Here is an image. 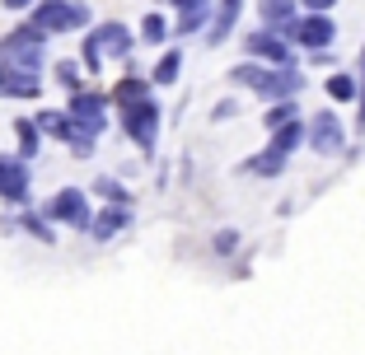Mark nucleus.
<instances>
[{"label":"nucleus","mask_w":365,"mask_h":355,"mask_svg":"<svg viewBox=\"0 0 365 355\" xmlns=\"http://www.w3.org/2000/svg\"><path fill=\"white\" fill-rule=\"evenodd\" d=\"M309 145L319 154H337L346 145V136H342V122L333 117V112H319V117L309 122Z\"/></svg>","instance_id":"nucleus-1"},{"label":"nucleus","mask_w":365,"mask_h":355,"mask_svg":"<svg viewBox=\"0 0 365 355\" xmlns=\"http://www.w3.org/2000/svg\"><path fill=\"white\" fill-rule=\"evenodd\" d=\"M333 19L328 14H309V19H295V28H290V38L295 43H304V47H314V52H323V47L333 43Z\"/></svg>","instance_id":"nucleus-2"},{"label":"nucleus","mask_w":365,"mask_h":355,"mask_svg":"<svg viewBox=\"0 0 365 355\" xmlns=\"http://www.w3.org/2000/svg\"><path fill=\"white\" fill-rule=\"evenodd\" d=\"M248 52L253 56H267V61H281V65H290V47H286V33H253L248 38Z\"/></svg>","instance_id":"nucleus-3"},{"label":"nucleus","mask_w":365,"mask_h":355,"mask_svg":"<svg viewBox=\"0 0 365 355\" xmlns=\"http://www.w3.org/2000/svg\"><path fill=\"white\" fill-rule=\"evenodd\" d=\"M0 192L5 196H24V169L10 159H0Z\"/></svg>","instance_id":"nucleus-4"},{"label":"nucleus","mask_w":365,"mask_h":355,"mask_svg":"<svg viewBox=\"0 0 365 355\" xmlns=\"http://www.w3.org/2000/svg\"><path fill=\"white\" fill-rule=\"evenodd\" d=\"M304 140V127L300 122H286V127H277V140H272V150H281V154H290L295 145Z\"/></svg>","instance_id":"nucleus-5"},{"label":"nucleus","mask_w":365,"mask_h":355,"mask_svg":"<svg viewBox=\"0 0 365 355\" xmlns=\"http://www.w3.org/2000/svg\"><path fill=\"white\" fill-rule=\"evenodd\" d=\"M328 94H333L337 103H346V98H356L361 89H356V80H351V75H333V80H328Z\"/></svg>","instance_id":"nucleus-6"},{"label":"nucleus","mask_w":365,"mask_h":355,"mask_svg":"<svg viewBox=\"0 0 365 355\" xmlns=\"http://www.w3.org/2000/svg\"><path fill=\"white\" fill-rule=\"evenodd\" d=\"M286 122H295V103H277L267 112V127H286Z\"/></svg>","instance_id":"nucleus-7"},{"label":"nucleus","mask_w":365,"mask_h":355,"mask_svg":"<svg viewBox=\"0 0 365 355\" xmlns=\"http://www.w3.org/2000/svg\"><path fill=\"white\" fill-rule=\"evenodd\" d=\"M145 38H150V43H160V38H169V23H164L160 14H150V19H145Z\"/></svg>","instance_id":"nucleus-8"},{"label":"nucleus","mask_w":365,"mask_h":355,"mask_svg":"<svg viewBox=\"0 0 365 355\" xmlns=\"http://www.w3.org/2000/svg\"><path fill=\"white\" fill-rule=\"evenodd\" d=\"M155 75H160L164 85H169V80L178 75V56H164V65H160V70H155Z\"/></svg>","instance_id":"nucleus-9"},{"label":"nucleus","mask_w":365,"mask_h":355,"mask_svg":"<svg viewBox=\"0 0 365 355\" xmlns=\"http://www.w3.org/2000/svg\"><path fill=\"white\" fill-rule=\"evenodd\" d=\"M361 127H365V47H361Z\"/></svg>","instance_id":"nucleus-10"},{"label":"nucleus","mask_w":365,"mask_h":355,"mask_svg":"<svg viewBox=\"0 0 365 355\" xmlns=\"http://www.w3.org/2000/svg\"><path fill=\"white\" fill-rule=\"evenodd\" d=\"M304 5H309L314 14H323V10H328V5H333V0H304Z\"/></svg>","instance_id":"nucleus-11"},{"label":"nucleus","mask_w":365,"mask_h":355,"mask_svg":"<svg viewBox=\"0 0 365 355\" xmlns=\"http://www.w3.org/2000/svg\"><path fill=\"white\" fill-rule=\"evenodd\" d=\"M5 5H29V0H5Z\"/></svg>","instance_id":"nucleus-12"}]
</instances>
